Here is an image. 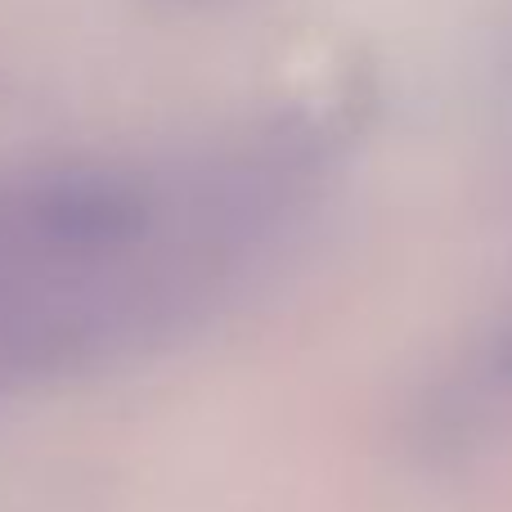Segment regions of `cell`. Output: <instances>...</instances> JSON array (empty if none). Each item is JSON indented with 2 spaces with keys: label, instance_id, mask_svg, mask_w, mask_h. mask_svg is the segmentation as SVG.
<instances>
[{
  "label": "cell",
  "instance_id": "obj_1",
  "mask_svg": "<svg viewBox=\"0 0 512 512\" xmlns=\"http://www.w3.org/2000/svg\"><path fill=\"white\" fill-rule=\"evenodd\" d=\"M315 203L297 144L0 180V391L131 369L207 333Z\"/></svg>",
  "mask_w": 512,
  "mask_h": 512
}]
</instances>
